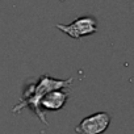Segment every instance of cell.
Wrapping results in <instances>:
<instances>
[{
	"mask_svg": "<svg viewBox=\"0 0 134 134\" xmlns=\"http://www.w3.org/2000/svg\"><path fill=\"white\" fill-rule=\"evenodd\" d=\"M71 83H72V78L63 80V79H54V78L49 76L47 74H42L37 82H29L28 84H25V88L23 91V96H21L19 104L13 107L12 112L17 113V112H21L24 108H29L36 113V116L45 125H47L45 112L40 108L41 99L50 91L70 88Z\"/></svg>",
	"mask_w": 134,
	"mask_h": 134,
	"instance_id": "cell-1",
	"label": "cell"
},
{
	"mask_svg": "<svg viewBox=\"0 0 134 134\" xmlns=\"http://www.w3.org/2000/svg\"><path fill=\"white\" fill-rule=\"evenodd\" d=\"M55 28L74 40H80L97 32V21L93 16H82L71 24H57Z\"/></svg>",
	"mask_w": 134,
	"mask_h": 134,
	"instance_id": "cell-2",
	"label": "cell"
},
{
	"mask_svg": "<svg viewBox=\"0 0 134 134\" xmlns=\"http://www.w3.org/2000/svg\"><path fill=\"white\" fill-rule=\"evenodd\" d=\"M112 117L107 112H97L83 118L75 127L76 134H103L110 125Z\"/></svg>",
	"mask_w": 134,
	"mask_h": 134,
	"instance_id": "cell-3",
	"label": "cell"
},
{
	"mask_svg": "<svg viewBox=\"0 0 134 134\" xmlns=\"http://www.w3.org/2000/svg\"><path fill=\"white\" fill-rule=\"evenodd\" d=\"M67 100H69V92L64 90H54L47 92L40 101V108L45 112V110H50V112H57L60 110Z\"/></svg>",
	"mask_w": 134,
	"mask_h": 134,
	"instance_id": "cell-4",
	"label": "cell"
},
{
	"mask_svg": "<svg viewBox=\"0 0 134 134\" xmlns=\"http://www.w3.org/2000/svg\"><path fill=\"white\" fill-rule=\"evenodd\" d=\"M60 2H64V0H60Z\"/></svg>",
	"mask_w": 134,
	"mask_h": 134,
	"instance_id": "cell-5",
	"label": "cell"
}]
</instances>
